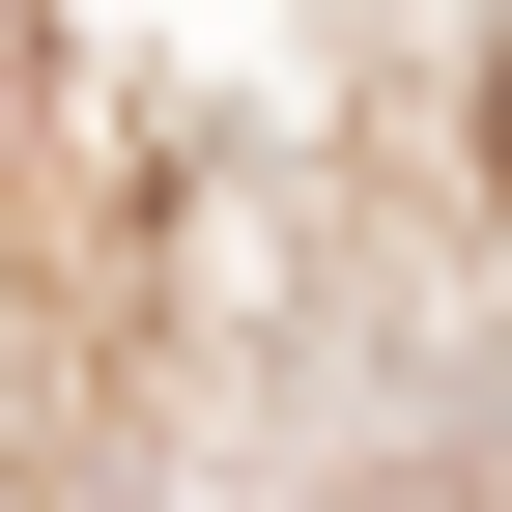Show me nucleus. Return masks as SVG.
<instances>
[{
    "mask_svg": "<svg viewBox=\"0 0 512 512\" xmlns=\"http://www.w3.org/2000/svg\"><path fill=\"white\" fill-rule=\"evenodd\" d=\"M484 200H512V57H484Z\"/></svg>",
    "mask_w": 512,
    "mask_h": 512,
    "instance_id": "nucleus-1",
    "label": "nucleus"
}]
</instances>
